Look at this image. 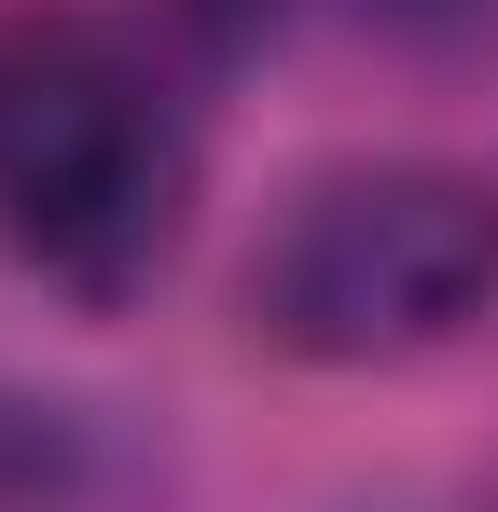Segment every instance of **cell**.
<instances>
[{"mask_svg": "<svg viewBox=\"0 0 498 512\" xmlns=\"http://www.w3.org/2000/svg\"><path fill=\"white\" fill-rule=\"evenodd\" d=\"M194 222V111L139 28L83 0L0 14V250L83 305L153 291Z\"/></svg>", "mask_w": 498, "mask_h": 512, "instance_id": "cell-1", "label": "cell"}, {"mask_svg": "<svg viewBox=\"0 0 498 512\" xmlns=\"http://www.w3.org/2000/svg\"><path fill=\"white\" fill-rule=\"evenodd\" d=\"M0 512H125V457L97 443V416L0 388Z\"/></svg>", "mask_w": 498, "mask_h": 512, "instance_id": "cell-3", "label": "cell"}, {"mask_svg": "<svg viewBox=\"0 0 498 512\" xmlns=\"http://www.w3.org/2000/svg\"><path fill=\"white\" fill-rule=\"evenodd\" d=\"M498 319V180L374 153L319 167L249 250V333L291 360H415Z\"/></svg>", "mask_w": 498, "mask_h": 512, "instance_id": "cell-2", "label": "cell"}]
</instances>
